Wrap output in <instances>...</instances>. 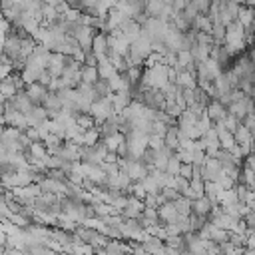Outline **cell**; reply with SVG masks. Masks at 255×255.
Wrapping results in <instances>:
<instances>
[{
	"label": "cell",
	"mask_w": 255,
	"mask_h": 255,
	"mask_svg": "<svg viewBox=\"0 0 255 255\" xmlns=\"http://www.w3.org/2000/svg\"><path fill=\"white\" fill-rule=\"evenodd\" d=\"M193 2L197 4V8H199L201 14H207L209 8H211V4H213V0H193Z\"/></svg>",
	"instance_id": "39"
},
{
	"label": "cell",
	"mask_w": 255,
	"mask_h": 255,
	"mask_svg": "<svg viewBox=\"0 0 255 255\" xmlns=\"http://www.w3.org/2000/svg\"><path fill=\"white\" fill-rule=\"evenodd\" d=\"M211 199L207 197V195H203V197H197V199H193V211L197 213V215H209V211H211Z\"/></svg>",
	"instance_id": "13"
},
{
	"label": "cell",
	"mask_w": 255,
	"mask_h": 255,
	"mask_svg": "<svg viewBox=\"0 0 255 255\" xmlns=\"http://www.w3.org/2000/svg\"><path fill=\"white\" fill-rule=\"evenodd\" d=\"M235 139L241 143V145H251L253 143V133H251V129L241 122L239 124V128L235 129Z\"/></svg>",
	"instance_id": "12"
},
{
	"label": "cell",
	"mask_w": 255,
	"mask_h": 255,
	"mask_svg": "<svg viewBox=\"0 0 255 255\" xmlns=\"http://www.w3.org/2000/svg\"><path fill=\"white\" fill-rule=\"evenodd\" d=\"M28 122H30V126H36V124H40V122H44V120H48L50 118V112H48V108L46 106H34L28 114Z\"/></svg>",
	"instance_id": "10"
},
{
	"label": "cell",
	"mask_w": 255,
	"mask_h": 255,
	"mask_svg": "<svg viewBox=\"0 0 255 255\" xmlns=\"http://www.w3.org/2000/svg\"><path fill=\"white\" fill-rule=\"evenodd\" d=\"M181 88H197V76L195 74H191V72H187V70H181L179 74H177V80H175Z\"/></svg>",
	"instance_id": "14"
},
{
	"label": "cell",
	"mask_w": 255,
	"mask_h": 255,
	"mask_svg": "<svg viewBox=\"0 0 255 255\" xmlns=\"http://www.w3.org/2000/svg\"><path fill=\"white\" fill-rule=\"evenodd\" d=\"M221 191V187L217 185V181H205V195L207 197H217Z\"/></svg>",
	"instance_id": "33"
},
{
	"label": "cell",
	"mask_w": 255,
	"mask_h": 255,
	"mask_svg": "<svg viewBox=\"0 0 255 255\" xmlns=\"http://www.w3.org/2000/svg\"><path fill=\"white\" fill-rule=\"evenodd\" d=\"M145 201V205L147 207H159L161 203H159V195L157 193H147V197L143 199Z\"/></svg>",
	"instance_id": "38"
},
{
	"label": "cell",
	"mask_w": 255,
	"mask_h": 255,
	"mask_svg": "<svg viewBox=\"0 0 255 255\" xmlns=\"http://www.w3.org/2000/svg\"><path fill=\"white\" fill-rule=\"evenodd\" d=\"M66 62H68V54L52 52V58H50V64H48V72H50L54 78H60V76L64 74Z\"/></svg>",
	"instance_id": "3"
},
{
	"label": "cell",
	"mask_w": 255,
	"mask_h": 255,
	"mask_svg": "<svg viewBox=\"0 0 255 255\" xmlns=\"http://www.w3.org/2000/svg\"><path fill=\"white\" fill-rule=\"evenodd\" d=\"M251 30H253V34H255V22H253V24H251Z\"/></svg>",
	"instance_id": "45"
},
{
	"label": "cell",
	"mask_w": 255,
	"mask_h": 255,
	"mask_svg": "<svg viewBox=\"0 0 255 255\" xmlns=\"http://www.w3.org/2000/svg\"><path fill=\"white\" fill-rule=\"evenodd\" d=\"M163 145H165V137H163V135H157V133H151V135H149V147L161 149Z\"/></svg>",
	"instance_id": "34"
},
{
	"label": "cell",
	"mask_w": 255,
	"mask_h": 255,
	"mask_svg": "<svg viewBox=\"0 0 255 255\" xmlns=\"http://www.w3.org/2000/svg\"><path fill=\"white\" fill-rule=\"evenodd\" d=\"M116 8H118L126 18H131V16H133V8L129 6L128 0H118V2H116Z\"/></svg>",
	"instance_id": "31"
},
{
	"label": "cell",
	"mask_w": 255,
	"mask_h": 255,
	"mask_svg": "<svg viewBox=\"0 0 255 255\" xmlns=\"http://www.w3.org/2000/svg\"><path fill=\"white\" fill-rule=\"evenodd\" d=\"M163 110H165L169 116H173V118H179V116H181V112H183V108H181L177 102H167Z\"/></svg>",
	"instance_id": "32"
},
{
	"label": "cell",
	"mask_w": 255,
	"mask_h": 255,
	"mask_svg": "<svg viewBox=\"0 0 255 255\" xmlns=\"http://www.w3.org/2000/svg\"><path fill=\"white\" fill-rule=\"evenodd\" d=\"M213 2H221V0H213Z\"/></svg>",
	"instance_id": "46"
},
{
	"label": "cell",
	"mask_w": 255,
	"mask_h": 255,
	"mask_svg": "<svg viewBox=\"0 0 255 255\" xmlns=\"http://www.w3.org/2000/svg\"><path fill=\"white\" fill-rule=\"evenodd\" d=\"M179 173L183 175V177H193V163H181V169H179Z\"/></svg>",
	"instance_id": "41"
},
{
	"label": "cell",
	"mask_w": 255,
	"mask_h": 255,
	"mask_svg": "<svg viewBox=\"0 0 255 255\" xmlns=\"http://www.w3.org/2000/svg\"><path fill=\"white\" fill-rule=\"evenodd\" d=\"M120 28H122V32L128 36L129 42H133V40H137V38L141 36V24L135 22L133 18H126V20L120 24Z\"/></svg>",
	"instance_id": "6"
},
{
	"label": "cell",
	"mask_w": 255,
	"mask_h": 255,
	"mask_svg": "<svg viewBox=\"0 0 255 255\" xmlns=\"http://www.w3.org/2000/svg\"><path fill=\"white\" fill-rule=\"evenodd\" d=\"M110 98H112L114 108H116V112H118V114H122V112H124V110L133 102L131 90H118V92H114Z\"/></svg>",
	"instance_id": "4"
},
{
	"label": "cell",
	"mask_w": 255,
	"mask_h": 255,
	"mask_svg": "<svg viewBox=\"0 0 255 255\" xmlns=\"http://www.w3.org/2000/svg\"><path fill=\"white\" fill-rule=\"evenodd\" d=\"M126 193H128V195H129V193H133V195H135V197H139V199H145V197H147V189H145V185H143L141 181H133Z\"/></svg>",
	"instance_id": "27"
},
{
	"label": "cell",
	"mask_w": 255,
	"mask_h": 255,
	"mask_svg": "<svg viewBox=\"0 0 255 255\" xmlns=\"http://www.w3.org/2000/svg\"><path fill=\"white\" fill-rule=\"evenodd\" d=\"M56 8H58V12H60V14H66V12H68V10L72 8V6L68 4V0H62V2H60V4L56 6Z\"/></svg>",
	"instance_id": "42"
},
{
	"label": "cell",
	"mask_w": 255,
	"mask_h": 255,
	"mask_svg": "<svg viewBox=\"0 0 255 255\" xmlns=\"http://www.w3.org/2000/svg\"><path fill=\"white\" fill-rule=\"evenodd\" d=\"M239 124H241V122H239L233 114H227V116H225V126H227V129H229V131H233V133H235V129L239 128Z\"/></svg>",
	"instance_id": "35"
},
{
	"label": "cell",
	"mask_w": 255,
	"mask_h": 255,
	"mask_svg": "<svg viewBox=\"0 0 255 255\" xmlns=\"http://www.w3.org/2000/svg\"><path fill=\"white\" fill-rule=\"evenodd\" d=\"M143 70H145V66H131L126 74H128V78L131 80V84H133V88L139 84V80H141V76H143Z\"/></svg>",
	"instance_id": "26"
},
{
	"label": "cell",
	"mask_w": 255,
	"mask_h": 255,
	"mask_svg": "<svg viewBox=\"0 0 255 255\" xmlns=\"http://www.w3.org/2000/svg\"><path fill=\"white\" fill-rule=\"evenodd\" d=\"M225 34H227V26L223 22H213V28H211L213 44H225Z\"/></svg>",
	"instance_id": "17"
},
{
	"label": "cell",
	"mask_w": 255,
	"mask_h": 255,
	"mask_svg": "<svg viewBox=\"0 0 255 255\" xmlns=\"http://www.w3.org/2000/svg\"><path fill=\"white\" fill-rule=\"evenodd\" d=\"M100 80V72H98V66H88L84 64L82 66V82H88V84H96Z\"/></svg>",
	"instance_id": "16"
},
{
	"label": "cell",
	"mask_w": 255,
	"mask_h": 255,
	"mask_svg": "<svg viewBox=\"0 0 255 255\" xmlns=\"http://www.w3.org/2000/svg\"><path fill=\"white\" fill-rule=\"evenodd\" d=\"M126 20V16L114 6V8H110V12H108V26H110V32L114 30V28H120V24Z\"/></svg>",
	"instance_id": "18"
},
{
	"label": "cell",
	"mask_w": 255,
	"mask_h": 255,
	"mask_svg": "<svg viewBox=\"0 0 255 255\" xmlns=\"http://www.w3.org/2000/svg\"><path fill=\"white\" fill-rule=\"evenodd\" d=\"M100 139H102V133H100V128L98 126L84 131V145H96Z\"/></svg>",
	"instance_id": "20"
},
{
	"label": "cell",
	"mask_w": 255,
	"mask_h": 255,
	"mask_svg": "<svg viewBox=\"0 0 255 255\" xmlns=\"http://www.w3.org/2000/svg\"><path fill=\"white\" fill-rule=\"evenodd\" d=\"M161 195L165 197V201H175L179 195H181V191L179 189H175V187H161Z\"/></svg>",
	"instance_id": "30"
},
{
	"label": "cell",
	"mask_w": 255,
	"mask_h": 255,
	"mask_svg": "<svg viewBox=\"0 0 255 255\" xmlns=\"http://www.w3.org/2000/svg\"><path fill=\"white\" fill-rule=\"evenodd\" d=\"M245 4H247V6H253V8H255V0H245Z\"/></svg>",
	"instance_id": "44"
},
{
	"label": "cell",
	"mask_w": 255,
	"mask_h": 255,
	"mask_svg": "<svg viewBox=\"0 0 255 255\" xmlns=\"http://www.w3.org/2000/svg\"><path fill=\"white\" fill-rule=\"evenodd\" d=\"M110 50V42H108V32H96L94 36V52L98 54V58H106Z\"/></svg>",
	"instance_id": "7"
},
{
	"label": "cell",
	"mask_w": 255,
	"mask_h": 255,
	"mask_svg": "<svg viewBox=\"0 0 255 255\" xmlns=\"http://www.w3.org/2000/svg\"><path fill=\"white\" fill-rule=\"evenodd\" d=\"M207 114H209V118L213 120V122H217V120H225V116L229 114L227 112V106H223L219 100H211L209 104H207Z\"/></svg>",
	"instance_id": "8"
},
{
	"label": "cell",
	"mask_w": 255,
	"mask_h": 255,
	"mask_svg": "<svg viewBox=\"0 0 255 255\" xmlns=\"http://www.w3.org/2000/svg\"><path fill=\"white\" fill-rule=\"evenodd\" d=\"M217 197H219V203H221V205H227V203H235V201H239L235 187H229V189H221Z\"/></svg>",
	"instance_id": "21"
},
{
	"label": "cell",
	"mask_w": 255,
	"mask_h": 255,
	"mask_svg": "<svg viewBox=\"0 0 255 255\" xmlns=\"http://www.w3.org/2000/svg\"><path fill=\"white\" fill-rule=\"evenodd\" d=\"M143 185H145V189H147V193H159L161 191V185L155 181V177L151 175V173H147L143 179H139Z\"/></svg>",
	"instance_id": "25"
},
{
	"label": "cell",
	"mask_w": 255,
	"mask_h": 255,
	"mask_svg": "<svg viewBox=\"0 0 255 255\" xmlns=\"http://www.w3.org/2000/svg\"><path fill=\"white\" fill-rule=\"evenodd\" d=\"M157 209H159V217H161L163 223L175 221V219L179 217V211L175 209V203H173V201H165V203H161Z\"/></svg>",
	"instance_id": "9"
},
{
	"label": "cell",
	"mask_w": 255,
	"mask_h": 255,
	"mask_svg": "<svg viewBox=\"0 0 255 255\" xmlns=\"http://www.w3.org/2000/svg\"><path fill=\"white\" fill-rule=\"evenodd\" d=\"M94 88H96V92H98V96H100V98H102V96H112V94H114L112 84H110V80H108V78H100V80L94 84Z\"/></svg>",
	"instance_id": "22"
},
{
	"label": "cell",
	"mask_w": 255,
	"mask_h": 255,
	"mask_svg": "<svg viewBox=\"0 0 255 255\" xmlns=\"http://www.w3.org/2000/svg\"><path fill=\"white\" fill-rule=\"evenodd\" d=\"M175 153H177V157H179L183 163H193V151H189V149H181V147H179Z\"/></svg>",
	"instance_id": "36"
},
{
	"label": "cell",
	"mask_w": 255,
	"mask_h": 255,
	"mask_svg": "<svg viewBox=\"0 0 255 255\" xmlns=\"http://www.w3.org/2000/svg\"><path fill=\"white\" fill-rule=\"evenodd\" d=\"M181 159L177 157V153H173L171 157H169V161H167V167H165V171L169 173V175H177L179 173V169H181Z\"/></svg>",
	"instance_id": "28"
},
{
	"label": "cell",
	"mask_w": 255,
	"mask_h": 255,
	"mask_svg": "<svg viewBox=\"0 0 255 255\" xmlns=\"http://www.w3.org/2000/svg\"><path fill=\"white\" fill-rule=\"evenodd\" d=\"M177 74H179V72H177L173 66H169V82H175V80H177Z\"/></svg>",
	"instance_id": "43"
},
{
	"label": "cell",
	"mask_w": 255,
	"mask_h": 255,
	"mask_svg": "<svg viewBox=\"0 0 255 255\" xmlns=\"http://www.w3.org/2000/svg\"><path fill=\"white\" fill-rule=\"evenodd\" d=\"M165 145L171 147V149H179V126L177 124H171L165 131Z\"/></svg>",
	"instance_id": "11"
},
{
	"label": "cell",
	"mask_w": 255,
	"mask_h": 255,
	"mask_svg": "<svg viewBox=\"0 0 255 255\" xmlns=\"http://www.w3.org/2000/svg\"><path fill=\"white\" fill-rule=\"evenodd\" d=\"M203 139H205V143L207 145H219L221 147V141H219V133H217V129L215 128H209L203 135H201Z\"/></svg>",
	"instance_id": "29"
},
{
	"label": "cell",
	"mask_w": 255,
	"mask_h": 255,
	"mask_svg": "<svg viewBox=\"0 0 255 255\" xmlns=\"http://www.w3.org/2000/svg\"><path fill=\"white\" fill-rule=\"evenodd\" d=\"M128 2H129V6L133 8V14L145 12V8H147V0H128Z\"/></svg>",
	"instance_id": "37"
},
{
	"label": "cell",
	"mask_w": 255,
	"mask_h": 255,
	"mask_svg": "<svg viewBox=\"0 0 255 255\" xmlns=\"http://www.w3.org/2000/svg\"><path fill=\"white\" fill-rule=\"evenodd\" d=\"M163 8H165V2H163V0H147V8H145V12H147L149 16L159 18L161 12H163Z\"/></svg>",
	"instance_id": "24"
},
{
	"label": "cell",
	"mask_w": 255,
	"mask_h": 255,
	"mask_svg": "<svg viewBox=\"0 0 255 255\" xmlns=\"http://www.w3.org/2000/svg\"><path fill=\"white\" fill-rule=\"evenodd\" d=\"M193 28H195V30H201V32H211L213 20H211L207 14H199V16L195 18V22H193Z\"/></svg>",
	"instance_id": "19"
},
{
	"label": "cell",
	"mask_w": 255,
	"mask_h": 255,
	"mask_svg": "<svg viewBox=\"0 0 255 255\" xmlns=\"http://www.w3.org/2000/svg\"><path fill=\"white\" fill-rule=\"evenodd\" d=\"M48 92H50V88H48V86H44L42 82H32V84H26V94H28V98L34 102V106L44 104V100H46Z\"/></svg>",
	"instance_id": "2"
},
{
	"label": "cell",
	"mask_w": 255,
	"mask_h": 255,
	"mask_svg": "<svg viewBox=\"0 0 255 255\" xmlns=\"http://www.w3.org/2000/svg\"><path fill=\"white\" fill-rule=\"evenodd\" d=\"M126 171L129 173V177H131L133 181H139V179H143V177L149 173V167H147L141 159H128Z\"/></svg>",
	"instance_id": "5"
},
{
	"label": "cell",
	"mask_w": 255,
	"mask_h": 255,
	"mask_svg": "<svg viewBox=\"0 0 255 255\" xmlns=\"http://www.w3.org/2000/svg\"><path fill=\"white\" fill-rule=\"evenodd\" d=\"M205 157H207L205 149H201V147L193 149V163H203V161H205Z\"/></svg>",
	"instance_id": "40"
},
{
	"label": "cell",
	"mask_w": 255,
	"mask_h": 255,
	"mask_svg": "<svg viewBox=\"0 0 255 255\" xmlns=\"http://www.w3.org/2000/svg\"><path fill=\"white\" fill-rule=\"evenodd\" d=\"M219 141H221V147H223V149H231V147L237 143L235 133H233V131H229V129L219 131Z\"/></svg>",
	"instance_id": "23"
},
{
	"label": "cell",
	"mask_w": 255,
	"mask_h": 255,
	"mask_svg": "<svg viewBox=\"0 0 255 255\" xmlns=\"http://www.w3.org/2000/svg\"><path fill=\"white\" fill-rule=\"evenodd\" d=\"M0 92H2V96H4V98H10V96H14V94L18 92V86H16V82H14V74H10V76L2 78Z\"/></svg>",
	"instance_id": "15"
},
{
	"label": "cell",
	"mask_w": 255,
	"mask_h": 255,
	"mask_svg": "<svg viewBox=\"0 0 255 255\" xmlns=\"http://www.w3.org/2000/svg\"><path fill=\"white\" fill-rule=\"evenodd\" d=\"M114 114H118V112H116L114 102H112L110 96H102V98L94 100V104H92V116L96 118V124H98V126H100L104 120L112 118Z\"/></svg>",
	"instance_id": "1"
}]
</instances>
